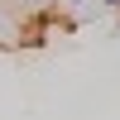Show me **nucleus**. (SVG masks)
Here are the masks:
<instances>
[{
    "label": "nucleus",
    "mask_w": 120,
    "mask_h": 120,
    "mask_svg": "<svg viewBox=\"0 0 120 120\" xmlns=\"http://www.w3.org/2000/svg\"><path fill=\"white\" fill-rule=\"evenodd\" d=\"M106 5H120V0H106Z\"/></svg>",
    "instance_id": "obj_1"
}]
</instances>
